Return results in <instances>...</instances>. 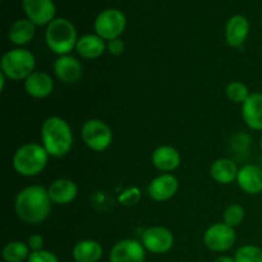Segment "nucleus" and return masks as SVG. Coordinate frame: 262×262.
Listing matches in <instances>:
<instances>
[{
	"label": "nucleus",
	"instance_id": "nucleus-1",
	"mask_svg": "<svg viewBox=\"0 0 262 262\" xmlns=\"http://www.w3.org/2000/svg\"><path fill=\"white\" fill-rule=\"evenodd\" d=\"M15 212L22 222L27 224H40L49 216L51 199L48 189L41 186H30L15 197Z\"/></svg>",
	"mask_w": 262,
	"mask_h": 262
},
{
	"label": "nucleus",
	"instance_id": "nucleus-2",
	"mask_svg": "<svg viewBox=\"0 0 262 262\" xmlns=\"http://www.w3.org/2000/svg\"><path fill=\"white\" fill-rule=\"evenodd\" d=\"M42 146L54 158H63L71 151L73 135L68 123L60 117H50L41 127Z\"/></svg>",
	"mask_w": 262,
	"mask_h": 262
},
{
	"label": "nucleus",
	"instance_id": "nucleus-3",
	"mask_svg": "<svg viewBox=\"0 0 262 262\" xmlns=\"http://www.w3.org/2000/svg\"><path fill=\"white\" fill-rule=\"evenodd\" d=\"M45 40L49 49L58 55H68L77 45V31L71 20L56 18L48 25Z\"/></svg>",
	"mask_w": 262,
	"mask_h": 262
},
{
	"label": "nucleus",
	"instance_id": "nucleus-4",
	"mask_svg": "<svg viewBox=\"0 0 262 262\" xmlns=\"http://www.w3.org/2000/svg\"><path fill=\"white\" fill-rule=\"evenodd\" d=\"M49 156L50 155L43 146L38 143H26L15 151L13 166L15 171L23 177L38 176L45 169Z\"/></svg>",
	"mask_w": 262,
	"mask_h": 262
},
{
	"label": "nucleus",
	"instance_id": "nucleus-5",
	"mask_svg": "<svg viewBox=\"0 0 262 262\" xmlns=\"http://www.w3.org/2000/svg\"><path fill=\"white\" fill-rule=\"evenodd\" d=\"M35 66V56L26 49H13L5 53L0 61L2 72L13 81L27 78L33 73Z\"/></svg>",
	"mask_w": 262,
	"mask_h": 262
},
{
	"label": "nucleus",
	"instance_id": "nucleus-6",
	"mask_svg": "<svg viewBox=\"0 0 262 262\" xmlns=\"http://www.w3.org/2000/svg\"><path fill=\"white\" fill-rule=\"evenodd\" d=\"M82 140L89 148L101 152L112 145L113 132L102 120L90 119L82 125Z\"/></svg>",
	"mask_w": 262,
	"mask_h": 262
},
{
	"label": "nucleus",
	"instance_id": "nucleus-7",
	"mask_svg": "<svg viewBox=\"0 0 262 262\" xmlns=\"http://www.w3.org/2000/svg\"><path fill=\"white\" fill-rule=\"evenodd\" d=\"M127 19L123 12L118 9H106L100 13L95 19V31L96 35L107 41L119 38L124 32Z\"/></svg>",
	"mask_w": 262,
	"mask_h": 262
},
{
	"label": "nucleus",
	"instance_id": "nucleus-8",
	"mask_svg": "<svg viewBox=\"0 0 262 262\" xmlns=\"http://www.w3.org/2000/svg\"><path fill=\"white\" fill-rule=\"evenodd\" d=\"M237 234L234 228L225 223L211 225L204 234V243L212 252H224L235 245Z\"/></svg>",
	"mask_w": 262,
	"mask_h": 262
},
{
	"label": "nucleus",
	"instance_id": "nucleus-9",
	"mask_svg": "<svg viewBox=\"0 0 262 262\" xmlns=\"http://www.w3.org/2000/svg\"><path fill=\"white\" fill-rule=\"evenodd\" d=\"M141 243L145 250L155 253V255H163L169 252L173 248L174 237L169 229L164 227H151L143 232Z\"/></svg>",
	"mask_w": 262,
	"mask_h": 262
},
{
	"label": "nucleus",
	"instance_id": "nucleus-10",
	"mask_svg": "<svg viewBox=\"0 0 262 262\" xmlns=\"http://www.w3.org/2000/svg\"><path fill=\"white\" fill-rule=\"evenodd\" d=\"M22 5L27 19L35 26L50 25L56 14L53 0H22Z\"/></svg>",
	"mask_w": 262,
	"mask_h": 262
},
{
	"label": "nucleus",
	"instance_id": "nucleus-11",
	"mask_svg": "<svg viewBox=\"0 0 262 262\" xmlns=\"http://www.w3.org/2000/svg\"><path fill=\"white\" fill-rule=\"evenodd\" d=\"M145 247L135 239H123L115 243L109 256L110 262H145Z\"/></svg>",
	"mask_w": 262,
	"mask_h": 262
},
{
	"label": "nucleus",
	"instance_id": "nucleus-12",
	"mask_svg": "<svg viewBox=\"0 0 262 262\" xmlns=\"http://www.w3.org/2000/svg\"><path fill=\"white\" fill-rule=\"evenodd\" d=\"M178 191V179L169 173H164L151 181L148 194L154 201L163 202L170 200Z\"/></svg>",
	"mask_w": 262,
	"mask_h": 262
},
{
	"label": "nucleus",
	"instance_id": "nucleus-13",
	"mask_svg": "<svg viewBox=\"0 0 262 262\" xmlns=\"http://www.w3.org/2000/svg\"><path fill=\"white\" fill-rule=\"evenodd\" d=\"M250 32V23L243 15H233L225 26V40L232 48H241L246 42Z\"/></svg>",
	"mask_w": 262,
	"mask_h": 262
},
{
	"label": "nucleus",
	"instance_id": "nucleus-14",
	"mask_svg": "<svg viewBox=\"0 0 262 262\" xmlns=\"http://www.w3.org/2000/svg\"><path fill=\"white\" fill-rule=\"evenodd\" d=\"M238 186L248 194H258L262 192V169L260 166L247 164L238 171Z\"/></svg>",
	"mask_w": 262,
	"mask_h": 262
},
{
	"label": "nucleus",
	"instance_id": "nucleus-15",
	"mask_svg": "<svg viewBox=\"0 0 262 262\" xmlns=\"http://www.w3.org/2000/svg\"><path fill=\"white\" fill-rule=\"evenodd\" d=\"M54 72L64 83H76L82 77V66L74 56L63 55L56 59Z\"/></svg>",
	"mask_w": 262,
	"mask_h": 262
},
{
	"label": "nucleus",
	"instance_id": "nucleus-16",
	"mask_svg": "<svg viewBox=\"0 0 262 262\" xmlns=\"http://www.w3.org/2000/svg\"><path fill=\"white\" fill-rule=\"evenodd\" d=\"M242 117L247 127L253 130H262V94L255 92L242 104Z\"/></svg>",
	"mask_w": 262,
	"mask_h": 262
},
{
	"label": "nucleus",
	"instance_id": "nucleus-17",
	"mask_svg": "<svg viewBox=\"0 0 262 262\" xmlns=\"http://www.w3.org/2000/svg\"><path fill=\"white\" fill-rule=\"evenodd\" d=\"M25 90L35 99H43L51 95L54 90V81L45 72H33L25 81Z\"/></svg>",
	"mask_w": 262,
	"mask_h": 262
},
{
	"label": "nucleus",
	"instance_id": "nucleus-18",
	"mask_svg": "<svg viewBox=\"0 0 262 262\" xmlns=\"http://www.w3.org/2000/svg\"><path fill=\"white\" fill-rule=\"evenodd\" d=\"M49 196H50L51 202L56 205H68L76 199L78 193L77 184L71 179H56L50 184L48 189Z\"/></svg>",
	"mask_w": 262,
	"mask_h": 262
},
{
	"label": "nucleus",
	"instance_id": "nucleus-19",
	"mask_svg": "<svg viewBox=\"0 0 262 262\" xmlns=\"http://www.w3.org/2000/svg\"><path fill=\"white\" fill-rule=\"evenodd\" d=\"M151 160L158 170L170 173L176 170L181 164V154L171 146H160L152 152Z\"/></svg>",
	"mask_w": 262,
	"mask_h": 262
},
{
	"label": "nucleus",
	"instance_id": "nucleus-20",
	"mask_svg": "<svg viewBox=\"0 0 262 262\" xmlns=\"http://www.w3.org/2000/svg\"><path fill=\"white\" fill-rule=\"evenodd\" d=\"M104 38L97 35H84L78 38L76 45V50L82 58L84 59H97L105 53Z\"/></svg>",
	"mask_w": 262,
	"mask_h": 262
},
{
	"label": "nucleus",
	"instance_id": "nucleus-21",
	"mask_svg": "<svg viewBox=\"0 0 262 262\" xmlns=\"http://www.w3.org/2000/svg\"><path fill=\"white\" fill-rule=\"evenodd\" d=\"M102 246L92 239L81 241L72 251V256L76 262H97L102 257Z\"/></svg>",
	"mask_w": 262,
	"mask_h": 262
},
{
	"label": "nucleus",
	"instance_id": "nucleus-22",
	"mask_svg": "<svg viewBox=\"0 0 262 262\" xmlns=\"http://www.w3.org/2000/svg\"><path fill=\"white\" fill-rule=\"evenodd\" d=\"M238 168L237 164L230 159H217L214 161L210 169L212 179L217 183L222 184H230L237 179L238 177Z\"/></svg>",
	"mask_w": 262,
	"mask_h": 262
},
{
	"label": "nucleus",
	"instance_id": "nucleus-23",
	"mask_svg": "<svg viewBox=\"0 0 262 262\" xmlns=\"http://www.w3.org/2000/svg\"><path fill=\"white\" fill-rule=\"evenodd\" d=\"M35 25L30 19H18L10 26L9 40L15 45H26L35 36Z\"/></svg>",
	"mask_w": 262,
	"mask_h": 262
},
{
	"label": "nucleus",
	"instance_id": "nucleus-24",
	"mask_svg": "<svg viewBox=\"0 0 262 262\" xmlns=\"http://www.w3.org/2000/svg\"><path fill=\"white\" fill-rule=\"evenodd\" d=\"M28 256H30V247L19 241L9 242L3 248V258L5 262H23L28 260Z\"/></svg>",
	"mask_w": 262,
	"mask_h": 262
},
{
	"label": "nucleus",
	"instance_id": "nucleus-25",
	"mask_svg": "<svg viewBox=\"0 0 262 262\" xmlns=\"http://www.w3.org/2000/svg\"><path fill=\"white\" fill-rule=\"evenodd\" d=\"M225 94H227L228 99H229L230 101L238 102V104H243V102L247 100V97L251 95L250 92H248V87L239 81L230 82L227 86Z\"/></svg>",
	"mask_w": 262,
	"mask_h": 262
},
{
	"label": "nucleus",
	"instance_id": "nucleus-26",
	"mask_svg": "<svg viewBox=\"0 0 262 262\" xmlns=\"http://www.w3.org/2000/svg\"><path fill=\"white\" fill-rule=\"evenodd\" d=\"M234 260L235 262H262V250L253 245L242 246L235 252Z\"/></svg>",
	"mask_w": 262,
	"mask_h": 262
},
{
	"label": "nucleus",
	"instance_id": "nucleus-27",
	"mask_svg": "<svg viewBox=\"0 0 262 262\" xmlns=\"http://www.w3.org/2000/svg\"><path fill=\"white\" fill-rule=\"evenodd\" d=\"M245 209L239 204H232L224 212V223L229 227L235 228L245 219Z\"/></svg>",
	"mask_w": 262,
	"mask_h": 262
},
{
	"label": "nucleus",
	"instance_id": "nucleus-28",
	"mask_svg": "<svg viewBox=\"0 0 262 262\" xmlns=\"http://www.w3.org/2000/svg\"><path fill=\"white\" fill-rule=\"evenodd\" d=\"M141 200V191L137 187H132V188H128L125 191H123L120 193V196L118 197V201L122 205L125 206H133V205L137 204Z\"/></svg>",
	"mask_w": 262,
	"mask_h": 262
},
{
	"label": "nucleus",
	"instance_id": "nucleus-29",
	"mask_svg": "<svg viewBox=\"0 0 262 262\" xmlns=\"http://www.w3.org/2000/svg\"><path fill=\"white\" fill-rule=\"evenodd\" d=\"M27 262H59L55 253L46 250L32 251L28 256Z\"/></svg>",
	"mask_w": 262,
	"mask_h": 262
},
{
	"label": "nucleus",
	"instance_id": "nucleus-30",
	"mask_svg": "<svg viewBox=\"0 0 262 262\" xmlns=\"http://www.w3.org/2000/svg\"><path fill=\"white\" fill-rule=\"evenodd\" d=\"M107 50L112 55H122L124 53V42L120 38H114V40L109 41L106 45Z\"/></svg>",
	"mask_w": 262,
	"mask_h": 262
},
{
	"label": "nucleus",
	"instance_id": "nucleus-31",
	"mask_svg": "<svg viewBox=\"0 0 262 262\" xmlns=\"http://www.w3.org/2000/svg\"><path fill=\"white\" fill-rule=\"evenodd\" d=\"M28 247L30 250L32 251H40L43 250V238L41 237L40 234H33L28 238V242H27Z\"/></svg>",
	"mask_w": 262,
	"mask_h": 262
},
{
	"label": "nucleus",
	"instance_id": "nucleus-32",
	"mask_svg": "<svg viewBox=\"0 0 262 262\" xmlns=\"http://www.w3.org/2000/svg\"><path fill=\"white\" fill-rule=\"evenodd\" d=\"M214 262H235V260L233 257H230V256H220Z\"/></svg>",
	"mask_w": 262,
	"mask_h": 262
},
{
	"label": "nucleus",
	"instance_id": "nucleus-33",
	"mask_svg": "<svg viewBox=\"0 0 262 262\" xmlns=\"http://www.w3.org/2000/svg\"><path fill=\"white\" fill-rule=\"evenodd\" d=\"M260 146H261V150H262V135H261V138H260Z\"/></svg>",
	"mask_w": 262,
	"mask_h": 262
}]
</instances>
